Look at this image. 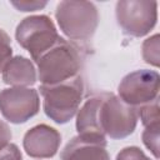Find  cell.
<instances>
[{
    "label": "cell",
    "mask_w": 160,
    "mask_h": 160,
    "mask_svg": "<svg viewBox=\"0 0 160 160\" xmlns=\"http://www.w3.org/2000/svg\"><path fill=\"white\" fill-rule=\"evenodd\" d=\"M15 36L20 46L28 50L35 61L60 38L54 22L46 15L25 18L18 25Z\"/></svg>",
    "instance_id": "obj_5"
},
{
    "label": "cell",
    "mask_w": 160,
    "mask_h": 160,
    "mask_svg": "<svg viewBox=\"0 0 160 160\" xmlns=\"http://www.w3.org/2000/svg\"><path fill=\"white\" fill-rule=\"evenodd\" d=\"M2 80L14 88H26L36 81V71L34 64L24 58H11L2 70Z\"/></svg>",
    "instance_id": "obj_12"
},
{
    "label": "cell",
    "mask_w": 160,
    "mask_h": 160,
    "mask_svg": "<svg viewBox=\"0 0 160 160\" xmlns=\"http://www.w3.org/2000/svg\"><path fill=\"white\" fill-rule=\"evenodd\" d=\"M159 131L160 124H155L145 126V130L142 132V141L145 146L152 152L156 159L159 158Z\"/></svg>",
    "instance_id": "obj_15"
},
{
    "label": "cell",
    "mask_w": 160,
    "mask_h": 160,
    "mask_svg": "<svg viewBox=\"0 0 160 160\" xmlns=\"http://www.w3.org/2000/svg\"><path fill=\"white\" fill-rule=\"evenodd\" d=\"M138 118H140L144 126L160 124V110H159V98L149 101L146 104L136 108Z\"/></svg>",
    "instance_id": "obj_13"
},
{
    "label": "cell",
    "mask_w": 160,
    "mask_h": 160,
    "mask_svg": "<svg viewBox=\"0 0 160 160\" xmlns=\"http://www.w3.org/2000/svg\"><path fill=\"white\" fill-rule=\"evenodd\" d=\"M11 55H12V49H11L10 38L2 29H0V72H2L5 65L11 59Z\"/></svg>",
    "instance_id": "obj_16"
},
{
    "label": "cell",
    "mask_w": 160,
    "mask_h": 160,
    "mask_svg": "<svg viewBox=\"0 0 160 160\" xmlns=\"http://www.w3.org/2000/svg\"><path fill=\"white\" fill-rule=\"evenodd\" d=\"M40 100L38 91L30 88H9L0 91V111L14 124H21L38 114Z\"/></svg>",
    "instance_id": "obj_8"
},
{
    "label": "cell",
    "mask_w": 160,
    "mask_h": 160,
    "mask_svg": "<svg viewBox=\"0 0 160 160\" xmlns=\"http://www.w3.org/2000/svg\"><path fill=\"white\" fill-rule=\"evenodd\" d=\"M138 122V110L111 92H102L100 106V126L111 139H122L134 132Z\"/></svg>",
    "instance_id": "obj_4"
},
{
    "label": "cell",
    "mask_w": 160,
    "mask_h": 160,
    "mask_svg": "<svg viewBox=\"0 0 160 160\" xmlns=\"http://www.w3.org/2000/svg\"><path fill=\"white\" fill-rule=\"evenodd\" d=\"M61 142V136L54 128L41 124L31 128L24 136V149L32 158H51L56 154Z\"/></svg>",
    "instance_id": "obj_10"
},
{
    "label": "cell",
    "mask_w": 160,
    "mask_h": 160,
    "mask_svg": "<svg viewBox=\"0 0 160 160\" xmlns=\"http://www.w3.org/2000/svg\"><path fill=\"white\" fill-rule=\"evenodd\" d=\"M142 59L145 62L159 66V35L155 34L154 36L146 39L142 44Z\"/></svg>",
    "instance_id": "obj_14"
},
{
    "label": "cell",
    "mask_w": 160,
    "mask_h": 160,
    "mask_svg": "<svg viewBox=\"0 0 160 160\" xmlns=\"http://www.w3.org/2000/svg\"><path fill=\"white\" fill-rule=\"evenodd\" d=\"M11 140V130L4 121H0V150L10 144Z\"/></svg>",
    "instance_id": "obj_20"
},
{
    "label": "cell",
    "mask_w": 160,
    "mask_h": 160,
    "mask_svg": "<svg viewBox=\"0 0 160 160\" xmlns=\"http://www.w3.org/2000/svg\"><path fill=\"white\" fill-rule=\"evenodd\" d=\"M102 101V92L91 96L85 101L78 112L76 130L78 136L86 141L99 142L106 145L105 134L100 126V106Z\"/></svg>",
    "instance_id": "obj_9"
},
{
    "label": "cell",
    "mask_w": 160,
    "mask_h": 160,
    "mask_svg": "<svg viewBox=\"0 0 160 160\" xmlns=\"http://www.w3.org/2000/svg\"><path fill=\"white\" fill-rule=\"evenodd\" d=\"M36 64L42 85H52L76 76L82 66V55L76 45L59 38Z\"/></svg>",
    "instance_id": "obj_1"
},
{
    "label": "cell",
    "mask_w": 160,
    "mask_h": 160,
    "mask_svg": "<svg viewBox=\"0 0 160 160\" xmlns=\"http://www.w3.org/2000/svg\"><path fill=\"white\" fill-rule=\"evenodd\" d=\"M160 76L152 70H136L128 74L119 85V98L131 105L140 106L159 98Z\"/></svg>",
    "instance_id": "obj_7"
},
{
    "label": "cell",
    "mask_w": 160,
    "mask_h": 160,
    "mask_svg": "<svg viewBox=\"0 0 160 160\" xmlns=\"http://www.w3.org/2000/svg\"><path fill=\"white\" fill-rule=\"evenodd\" d=\"M0 160H21V152L15 144H9L0 150Z\"/></svg>",
    "instance_id": "obj_18"
},
{
    "label": "cell",
    "mask_w": 160,
    "mask_h": 160,
    "mask_svg": "<svg viewBox=\"0 0 160 160\" xmlns=\"http://www.w3.org/2000/svg\"><path fill=\"white\" fill-rule=\"evenodd\" d=\"M116 20L122 32L140 38L150 32L158 19V2L142 0L118 1L115 8Z\"/></svg>",
    "instance_id": "obj_6"
},
{
    "label": "cell",
    "mask_w": 160,
    "mask_h": 160,
    "mask_svg": "<svg viewBox=\"0 0 160 160\" xmlns=\"http://www.w3.org/2000/svg\"><path fill=\"white\" fill-rule=\"evenodd\" d=\"M116 160H150V159L139 148H136V146H129V148L122 149L118 154Z\"/></svg>",
    "instance_id": "obj_17"
},
{
    "label": "cell",
    "mask_w": 160,
    "mask_h": 160,
    "mask_svg": "<svg viewBox=\"0 0 160 160\" xmlns=\"http://www.w3.org/2000/svg\"><path fill=\"white\" fill-rule=\"evenodd\" d=\"M55 18L61 31L75 41L91 39L99 24L98 9L90 1H61Z\"/></svg>",
    "instance_id": "obj_3"
},
{
    "label": "cell",
    "mask_w": 160,
    "mask_h": 160,
    "mask_svg": "<svg viewBox=\"0 0 160 160\" xmlns=\"http://www.w3.org/2000/svg\"><path fill=\"white\" fill-rule=\"evenodd\" d=\"M106 145L72 138L60 154L61 160H110Z\"/></svg>",
    "instance_id": "obj_11"
},
{
    "label": "cell",
    "mask_w": 160,
    "mask_h": 160,
    "mask_svg": "<svg viewBox=\"0 0 160 160\" xmlns=\"http://www.w3.org/2000/svg\"><path fill=\"white\" fill-rule=\"evenodd\" d=\"M12 6H15L18 10L21 11H35L46 5V2H40V1H12Z\"/></svg>",
    "instance_id": "obj_19"
},
{
    "label": "cell",
    "mask_w": 160,
    "mask_h": 160,
    "mask_svg": "<svg viewBox=\"0 0 160 160\" xmlns=\"http://www.w3.org/2000/svg\"><path fill=\"white\" fill-rule=\"evenodd\" d=\"M45 114L58 124L70 121L78 112L84 95V80L76 75L62 82L41 85Z\"/></svg>",
    "instance_id": "obj_2"
}]
</instances>
